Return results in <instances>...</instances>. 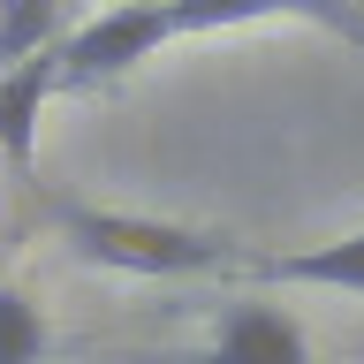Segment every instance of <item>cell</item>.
<instances>
[{"instance_id": "1", "label": "cell", "mask_w": 364, "mask_h": 364, "mask_svg": "<svg viewBox=\"0 0 364 364\" xmlns=\"http://www.w3.org/2000/svg\"><path fill=\"white\" fill-rule=\"evenodd\" d=\"M46 220L68 235L76 258L107 273H136V281H205V273H235L243 250L235 235H213V228L190 220H159V213H122V205H84V198H53Z\"/></svg>"}, {"instance_id": "2", "label": "cell", "mask_w": 364, "mask_h": 364, "mask_svg": "<svg viewBox=\"0 0 364 364\" xmlns=\"http://www.w3.org/2000/svg\"><path fill=\"white\" fill-rule=\"evenodd\" d=\"M167 38H175V16L167 8H107L84 31L53 38V91H84V84H107V76H129Z\"/></svg>"}, {"instance_id": "3", "label": "cell", "mask_w": 364, "mask_h": 364, "mask_svg": "<svg viewBox=\"0 0 364 364\" xmlns=\"http://www.w3.org/2000/svg\"><path fill=\"white\" fill-rule=\"evenodd\" d=\"M136 364H311V334L281 304H220L198 349H152Z\"/></svg>"}, {"instance_id": "4", "label": "cell", "mask_w": 364, "mask_h": 364, "mask_svg": "<svg viewBox=\"0 0 364 364\" xmlns=\"http://www.w3.org/2000/svg\"><path fill=\"white\" fill-rule=\"evenodd\" d=\"M235 281L250 289H334L364 296V228L334 235V243H304V250H243Z\"/></svg>"}, {"instance_id": "5", "label": "cell", "mask_w": 364, "mask_h": 364, "mask_svg": "<svg viewBox=\"0 0 364 364\" xmlns=\"http://www.w3.org/2000/svg\"><path fill=\"white\" fill-rule=\"evenodd\" d=\"M46 99H53V53H38V61H23V68H0V152H8V167H23V175H31V159H38Z\"/></svg>"}, {"instance_id": "6", "label": "cell", "mask_w": 364, "mask_h": 364, "mask_svg": "<svg viewBox=\"0 0 364 364\" xmlns=\"http://www.w3.org/2000/svg\"><path fill=\"white\" fill-rule=\"evenodd\" d=\"M53 31H61V0H0V68L53 53Z\"/></svg>"}, {"instance_id": "7", "label": "cell", "mask_w": 364, "mask_h": 364, "mask_svg": "<svg viewBox=\"0 0 364 364\" xmlns=\"http://www.w3.org/2000/svg\"><path fill=\"white\" fill-rule=\"evenodd\" d=\"M46 311L23 289H0V364H46Z\"/></svg>"}, {"instance_id": "8", "label": "cell", "mask_w": 364, "mask_h": 364, "mask_svg": "<svg viewBox=\"0 0 364 364\" xmlns=\"http://www.w3.org/2000/svg\"><path fill=\"white\" fill-rule=\"evenodd\" d=\"M107 8H167V0H107Z\"/></svg>"}]
</instances>
